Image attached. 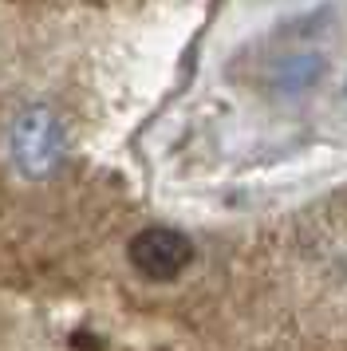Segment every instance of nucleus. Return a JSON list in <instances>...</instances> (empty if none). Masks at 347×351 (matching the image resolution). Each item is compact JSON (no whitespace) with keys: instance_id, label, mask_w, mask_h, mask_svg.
Here are the masks:
<instances>
[{"instance_id":"f257e3e1","label":"nucleus","mask_w":347,"mask_h":351,"mask_svg":"<svg viewBox=\"0 0 347 351\" xmlns=\"http://www.w3.org/2000/svg\"><path fill=\"white\" fill-rule=\"evenodd\" d=\"M8 158L24 178L44 182L63 158V127L51 107H28L8 130Z\"/></svg>"},{"instance_id":"f03ea898","label":"nucleus","mask_w":347,"mask_h":351,"mask_svg":"<svg viewBox=\"0 0 347 351\" xmlns=\"http://www.w3.org/2000/svg\"><path fill=\"white\" fill-rule=\"evenodd\" d=\"M126 256H130V265L146 276V280H174V276H182L189 269V261H193V245H189L186 233H178L170 225H150V229H142L130 237L126 245Z\"/></svg>"},{"instance_id":"7ed1b4c3","label":"nucleus","mask_w":347,"mask_h":351,"mask_svg":"<svg viewBox=\"0 0 347 351\" xmlns=\"http://www.w3.org/2000/svg\"><path fill=\"white\" fill-rule=\"evenodd\" d=\"M324 80V60L312 56V51H300V56H288L276 64L272 71V87L280 91V95H304L308 87Z\"/></svg>"}]
</instances>
